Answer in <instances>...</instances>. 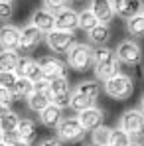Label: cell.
Listing matches in <instances>:
<instances>
[{"label": "cell", "mask_w": 144, "mask_h": 146, "mask_svg": "<svg viewBox=\"0 0 144 146\" xmlns=\"http://www.w3.org/2000/svg\"><path fill=\"white\" fill-rule=\"evenodd\" d=\"M95 77L99 81H107L111 77H115L117 73H120V59L117 55V51L111 48H99L95 51V65H93Z\"/></svg>", "instance_id": "1"}, {"label": "cell", "mask_w": 144, "mask_h": 146, "mask_svg": "<svg viewBox=\"0 0 144 146\" xmlns=\"http://www.w3.org/2000/svg\"><path fill=\"white\" fill-rule=\"evenodd\" d=\"M95 51L89 44H75L67 51V65L73 71H89L95 65Z\"/></svg>", "instance_id": "2"}, {"label": "cell", "mask_w": 144, "mask_h": 146, "mask_svg": "<svg viewBox=\"0 0 144 146\" xmlns=\"http://www.w3.org/2000/svg\"><path fill=\"white\" fill-rule=\"evenodd\" d=\"M103 89H105V93L111 99L126 101L132 95V91H134V81L126 73H117L115 77H111V79H107L103 83Z\"/></svg>", "instance_id": "3"}, {"label": "cell", "mask_w": 144, "mask_h": 146, "mask_svg": "<svg viewBox=\"0 0 144 146\" xmlns=\"http://www.w3.org/2000/svg\"><path fill=\"white\" fill-rule=\"evenodd\" d=\"M87 128L81 124L79 117H65L63 121L59 122V126L55 128V136L63 142V144H75L81 142L85 138Z\"/></svg>", "instance_id": "4"}, {"label": "cell", "mask_w": 144, "mask_h": 146, "mask_svg": "<svg viewBox=\"0 0 144 146\" xmlns=\"http://www.w3.org/2000/svg\"><path fill=\"white\" fill-rule=\"evenodd\" d=\"M48 91H49V97H51V103H53V105H57V107H61V109L69 107L73 89L69 87V79H67V77H59V79L49 81Z\"/></svg>", "instance_id": "5"}, {"label": "cell", "mask_w": 144, "mask_h": 146, "mask_svg": "<svg viewBox=\"0 0 144 146\" xmlns=\"http://www.w3.org/2000/svg\"><path fill=\"white\" fill-rule=\"evenodd\" d=\"M46 44L48 48L53 51V53H67L69 49L77 44L75 42V34L73 32H67V30H53L46 34Z\"/></svg>", "instance_id": "6"}, {"label": "cell", "mask_w": 144, "mask_h": 146, "mask_svg": "<svg viewBox=\"0 0 144 146\" xmlns=\"http://www.w3.org/2000/svg\"><path fill=\"white\" fill-rule=\"evenodd\" d=\"M119 128L128 132L130 136H140L144 132V113L140 109H128L120 115Z\"/></svg>", "instance_id": "7"}, {"label": "cell", "mask_w": 144, "mask_h": 146, "mask_svg": "<svg viewBox=\"0 0 144 146\" xmlns=\"http://www.w3.org/2000/svg\"><path fill=\"white\" fill-rule=\"evenodd\" d=\"M38 61H40V67H42V73H44V81L49 83L53 79L67 77V61H61L55 55H44Z\"/></svg>", "instance_id": "8"}, {"label": "cell", "mask_w": 144, "mask_h": 146, "mask_svg": "<svg viewBox=\"0 0 144 146\" xmlns=\"http://www.w3.org/2000/svg\"><path fill=\"white\" fill-rule=\"evenodd\" d=\"M117 55H119L120 63L124 65H140L142 63V48L134 42V40H122L117 46Z\"/></svg>", "instance_id": "9"}, {"label": "cell", "mask_w": 144, "mask_h": 146, "mask_svg": "<svg viewBox=\"0 0 144 146\" xmlns=\"http://www.w3.org/2000/svg\"><path fill=\"white\" fill-rule=\"evenodd\" d=\"M26 103H28V109L34 111V113H42L48 105H51V97H49V91H48V81L36 83L34 93L28 97Z\"/></svg>", "instance_id": "10"}, {"label": "cell", "mask_w": 144, "mask_h": 146, "mask_svg": "<svg viewBox=\"0 0 144 146\" xmlns=\"http://www.w3.org/2000/svg\"><path fill=\"white\" fill-rule=\"evenodd\" d=\"M16 73L20 77H26V79L34 81V83L44 81V73H42V67H40V61L34 59V57H30V55L20 57V63L16 67Z\"/></svg>", "instance_id": "11"}, {"label": "cell", "mask_w": 144, "mask_h": 146, "mask_svg": "<svg viewBox=\"0 0 144 146\" xmlns=\"http://www.w3.org/2000/svg\"><path fill=\"white\" fill-rule=\"evenodd\" d=\"M20 36L22 30L12 24H4L0 28V48L4 51H18L20 49Z\"/></svg>", "instance_id": "12"}, {"label": "cell", "mask_w": 144, "mask_h": 146, "mask_svg": "<svg viewBox=\"0 0 144 146\" xmlns=\"http://www.w3.org/2000/svg\"><path fill=\"white\" fill-rule=\"evenodd\" d=\"M115 6V14L122 20H130L138 14H142L144 2L142 0H113Z\"/></svg>", "instance_id": "13"}, {"label": "cell", "mask_w": 144, "mask_h": 146, "mask_svg": "<svg viewBox=\"0 0 144 146\" xmlns=\"http://www.w3.org/2000/svg\"><path fill=\"white\" fill-rule=\"evenodd\" d=\"M44 36H46V34L40 32L36 26H32V24L24 26V28H22V36H20V49H22V51H34V49L42 44Z\"/></svg>", "instance_id": "14"}, {"label": "cell", "mask_w": 144, "mask_h": 146, "mask_svg": "<svg viewBox=\"0 0 144 146\" xmlns=\"http://www.w3.org/2000/svg\"><path fill=\"white\" fill-rule=\"evenodd\" d=\"M30 24L36 26V28H38L40 32H44V34H49V32L55 30V14L49 12L48 8H38V10L32 14Z\"/></svg>", "instance_id": "15"}, {"label": "cell", "mask_w": 144, "mask_h": 146, "mask_svg": "<svg viewBox=\"0 0 144 146\" xmlns=\"http://www.w3.org/2000/svg\"><path fill=\"white\" fill-rule=\"evenodd\" d=\"M55 28L57 30H67L75 32L79 28V12H75L73 8H63L59 12H55Z\"/></svg>", "instance_id": "16"}, {"label": "cell", "mask_w": 144, "mask_h": 146, "mask_svg": "<svg viewBox=\"0 0 144 146\" xmlns=\"http://www.w3.org/2000/svg\"><path fill=\"white\" fill-rule=\"evenodd\" d=\"M89 8L93 10V14L99 18L101 24H111V20H115V16H117L113 0H91Z\"/></svg>", "instance_id": "17"}, {"label": "cell", "mask_w": 144, "mask_h": 146, "mask_svg": "<svg viewBox=\"0 0 144 146\" xmlns=\"http://www.w3.org/2000/svg\"><path fill=\"white\" fill-rule=\"evenodd\" d=\"M40 115V122L46 126V128H51V130H55L57 126H59V122L63 121L65 117H63V109L61 107H57V105H48L42 113H38Z\"/></svg>", "instance_id": "18"}, {"label": "cell", "mask_w": 144, "mask_h": 146, "mask_svg": "<svg viewBox=\"0 0 144 146\" xmlns=\"http://www.w3.org/2000/svg\"><path fill=\"white\" fill-rule=\"evenodd\" d=\"M79 117V121L81 124L87 128V130H95L99 126H103V121H105V113L99 109V107H89V109H85L83 113H79L77 115Z\"/></svg>", "instance_id": "19"}, {"label": "cell", "mask_w": 144, "mask_h": 146, "mask_svg": "<svg viewBox=\"0 0 144 146\" xmlns=\"http://www.w3.org/2000/svg\"><path fill=\"white\" fill-rule=\"evenodd\" d=\"M36 136H38V126H36L34 119H28V117L20 119V124H18V138L24 140V142H28V144H34Z\"/></svg>", "instance_id": "20"}, {"label": "cell", "mask_w": 144, "mask_h": 146, "mask_svg": "<svg viewBox=\"0 0 144 146\" xmlns=\"http://www.w3.org/2000/svg\"><path fill=\"white\" fill-rule=\"evenodd\" d=\"M87 36H89V42H91V44H95V46H99V48H103V46L111 40L113 32H111V26H109V24H99V26H95Z\"/></svg>", "instance_id": "21"}, {"label": "cell", "mask_w": 144, "mask_h": 146, "mask_svg": "<svg viewBox=\"0 0 144 146\" xmlns=\"http://www.w3.org/2000/svg\"><path fill=\"white\" fill-rule=\"evenodd\" d=\"M73 91L81 93L83 97L91 99V101H97L99 93H101V83H97V81H91V79H87V81H79V83H77V87H75Z\"/></svg>", "instance_id": "22"}, {"label": "cell", "mask_w": 144, "mask_h": 146, "mask_svg": "<svg viewBox=\"0 0 144 146\" xmlns=\"http://www.w3.org/2000/svg\"><path fill=\"white\" fill-rule=\"evenodd\" d=\"M34 89H36V83H34V81H30V79H26V77H18V81H16L12 93H14L16 99H26V101H28V97L34 93Z\"/></svg>", "instance_id": "23"}, {"label": "cell", "mask_w": 144, "mask_h": 146, "mask_svg": "<svg viewBox=\"0 0 144 146\" xmlns=\"http://www.w3.org/2000/svg\"><path fill=\"white\" fill-rule=\"evenodd\" d=\"M99 18H97L95 14H93V10L91 8H83L81 12H79V30H83L85 34H89L95 26H99Z\"/></svg>", "instance_id": "24"}, {"label": "cell", "mask_w": 144, "mask_h": 146, "mask_svg": "<svg viewBox=\"0 0 144 146\" xmlns=\"http://www.w3.org/2000/svg\"><path fill=\"white\" fill-rule=\"evenodd\" d=\"M111 136H113V128L111 126H99L91 132V144L95 146H111Z\"/></svg>", "instance_id": "25"}, {"label": "cell", "mask_w": 144, "mask_h": 146, "mask_svg": "<svg viewBox=\"0 0 144 146\" xmlns=\"http://www.w3.org/2000/svg\"><path fill=\"white\" fill-rule=\"evenodd\" d=\"M20 63V55L16 51H0V71H16Z\"/></svg>", "instance_id": "26"}, {"label": "cell", "mask_w": 144, "mask_h": 146, "mask_svg": "<svg viewBox=\"0 0 144 146\" xmlns=\"http://www.w3.org/2000/svg\"><path fill=\"white\" fill-rule=\"evenodd\" d=\"M93 105H95V101H91V99L83 97L81 93L73 91L71 101H69V109H73L75 113H83L85 109H89V107H93Z\"/></svg>", "instance_id": "27"}, {"label": "cell", "mask_w": 144, "mask_h": 146, "mask_svg": "<svg viewBox=\"0 0 144 146\" xmlns=\"http://www.w3.org/2000/svg\"><path fill=\"white\" fill-rule=\"evenodd\" d=\"M126 30L134 38H144V14H138V16L126 20Z\"/></svg>", "instance_id": "28"}, {"label": "cell", "mask_w": 144, "mask_h": 146, "mask_svg": "<svg viewBox=\"0 0 144 146\" xmlns=\"http://www.w3.org/2000/svg\"><path fill=\"white\" fill-rule=\"evenodd\" d=\"M130 144H132V136L128 132H124L122 128H113L111 146H130Z\"/></svg>", "instance_id": "29"}, {"label": "cell", "mask_w": 144, "mask_h": 146, "mask_svg": "<svg viewBox=\"0 0 144 146\" xmlns=\"http://www.w3.org/2000/svg\"><path fill=\"white\" fill-rule=\"evenodd\" d=\"M18 73L16 71H0V87H6V89H14L16 81H18Z\"/></svg>", "instance_id": "30"}, {"label": "cell", "mask_w": 144, "mask_h": 146, "mask_svg": "<svg viewBox=\"0 0 144 146\" xmlns=\"http://www.w3.org/2000/svg\"><path fill=\"white\" fill-rule=\"evenodd\" d=\"M42 2H44V8H48L49 12H53V14L69 6V0H42Z\"/></svg>", "instance_id": "31"}, {"label": "cell", "mask_w": 144, "mask_h": 146, "mask_svg": "<svg viewBox=\"0 0 144 146\" xmlns=\"http://www.w3.org/2000/svg\"><path fill=\"white\" fill-rule=\"evenodd\" d=\"M14 16V4L12 2H0V20H10Z\"/></svg>", "instance_id": "32"}, {"label": "cell", "mask_w": 144, "mask_h": 146, "mask_svg": "<svg viewBox=\"0 0 144 146\" xmlns=\"http://www.w3.org/2000/svg\"><path fill=\"white\" fill-rule=\"evenodd\" d=\"M14 93L10 91V89H6V87H0V105H8L10 107V103L14 101Z\"/></svg>", "instance_id": "33"}, {"label": "cell", "mask_w": 144, "mask_h": 146, "mask_svg": "<svg viewBox=\"0 0 144 146\" xmlns=\"http://www.w3.org/2000/svg\"><path fill=\"white\" fill-rule=\"evenodd\" d=\"M38 146H63V142H61L57 136H51V138H44Z\"/></svg>", "instance_id": "34"}, {"label": "cell", "mask_w": 144, "mask_h": 146, "mask_svg": "<svg viewBox=\"0 0 144 146\" xmlns=\"http://www.w3.org/2000/svg\"><path fill=\"white\" fill-rule=\"evenodd\" d=\"M8 146H32V144H28V142L20 140V138H14V140H10V142H8Z\"/></svg>", "instance_id": "35"}, {"label": "cell", "mask_w": 144, "mask_h": 146, "mask_svg": "<svg viewBox=\"0 0 144 146\" xmlns=\"http://www.w3.org/2000/svg\"><path fill=\"white\" fill-rule=\"evenodd\" d=\"M8 113H10V107H8V105H0V121H2Z\"/></svg>", "instance_id": "36"}, {"label": "cell", "mask_w": 144, "mask_h": 146, "mask_svg": "<svg viewBox=\"0 0 144 146\" xmlns=\"http://www.w3.org/2000/svg\"><path fill=\"white\" fill-rule=\"evenodd\" d=\"M140 111L144 113V95H142V99H140Z\"/></svg>", "instance_id": "37"}, {"label": "cell", "mask_w": 144, "mask_h": 146, "mask_svg": "<svg viewBox=\"0 0 144 146\" xmlns=\"http://www.w3.org/2000/svg\"><path fill=\"white\" fill-rule=\"evenodd\" d=\"M0 146H8V142H4V140L0 138Z\"/></svg>", "instance_id": "38"}, {"label": "cell", "mask_w": 144, "mask_h": 146, "mask_svg": "<svg viewBox=\"0 0 144 146\" xmlns=\"http://www.w3.org/2000/svg\"><path fill=\"white\" fill-rule=\"evenodd\" d=\"M130 146H144V144H138V142H132Z\"/></svg>", "instance_id": "39"}, {"label": "cell", "mask_w": 144, "mask_h": 146, "mask_svg": "<svg viewBox=\"0 0 144 146\" xmlns=\"http://www.w3.org/2000/svg\"><path fill=\"white\" fill-rule=\"evenodd\" d=\"M2 2H12V4H14V0H2Z\"/></svg>", "instance_id": "40"}, {"label": "cell", "mask_w": 144, "mask_h": 146, "mask_svg": "<svg viewBox=\"0 0 144 146\" xmlns=\"http://www.w3.org/2000/svg\"><path fill=\"white\" fill-rule=\"evenodd\" d=\"M0 138H2V126H0Z\"/></svg>", "instance_id": "41"}, {"label": "cell", "mask_w": 144, "mask_h": 146, "mask_svg": "<svg viewBox=\"0 0 144 146\" xmlns=\"http://www.w3.org/2000/svg\"><path fill=\"white\" fill-rule=\"evenodd\" d=\"M142 14H144V8H142Z\"/></svg>", "instance_id": "42"}, {"label": "cell", "mask_w": 144, "mask_h": 146, "mask_svg": "<svg viewBox=\"0 0 144 146\" xmlns=\"http://www.w3.org/2000/svg\"><path fill=\"white\" fill-rule=\"evenodd\" d=\"M89 146H95V144H89Z\"/></svg>", "instance_id": "43"}, {"label": "cell", "mask_w": 144, "mask_h": 146, "mask_svg": "<svg viewBox=\"0 0 144 146\" xmlns=\"http://www.w3.org/2000/svg\"><path fill=\"white\" fill-rule=\"evenodd\" d=\"M0 2H2V0H0Z\"/></svg>", "instance_id": "44"}]
</instances>
